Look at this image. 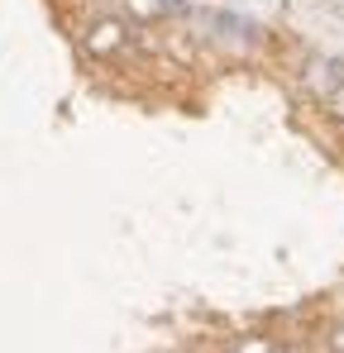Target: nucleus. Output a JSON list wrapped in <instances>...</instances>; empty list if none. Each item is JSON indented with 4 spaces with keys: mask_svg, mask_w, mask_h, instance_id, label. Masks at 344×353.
<instances>
[{
    "mask_svg": "<svg viewBox=\"0 0 344 353\" xmlns=\"http://www.w3.org/2000/svg\"><path fill=\"white\" fill-rule=\"evenodd\" d=\"M82 48L91 53V58H124L129 53V24L124 19H115V14H96L86 29H82Z\"/></svg>",
    "mask_w": 344,
    "mask_h": 353,
    "instance_id": "f257e3e1",
    "label": "nucleus"
},
{
    "mask_svg": "<svg viewBox=\"0 0 344 353\" xmlns=\"http://www.w3.org/2000/svg\"><path fill=\"white\" fill-rule=\"evenodd\" d=\"M301 81H306V91H311V96H321V101H325V96H330V91L344 81V62L311 53V58H306V67H301Z\"/></svg>",
    "mask_w": 344,
    "mask_h": 353,
    "instance_id": "f03ea898",
    "label": "nucleus"
},
{
    "mask_svg": "<svg viewBox=\"0 0 344 353\" xmlns=\"http://www.w3.org/2000/svg\"><path fill=\"white\" fill-rule=\"evenodd\" d=\"M120 5H124L139 24H158V19H168L172 10H182L177 0H120Z\"/></svg>",
    "mask_w": 344,
    "mask_h": 353,
    "instance_id": "7ed1b4c3",
    "label": "nucleus"
},
{
    "mask_svg": "<svg viewBox=\"0 0 344 353\" xmlns=\"http://www.w3.org/2000/svg\"><path fill=\"white\" fill-rule=\"evenodd\" d=\"M234 353H278V344H273V339H263V334H249V339H239V344H234Z\"/></svg>",
    "mask_w": 344,
    "mask_h": 353,
    "instance_id": "20e7f679",
    "label": "nucleus"
},
{
    "mask_svg": "<svg viewBox=\"0 0 344 353\" xmlns=\"http://www.w3.org/2000/svg\"><path fill=\"white\" fill-rule=\"evenodd\" d=\"M325 110H330V115H335V119L344 124V81L335 86V91H330V96H325Z\"/></svg>",
    "mask_w": 344,
    "mask_h": 353,
    "instance_id": "39448f33",
    "label": "nucleus"
}]
</instances>
